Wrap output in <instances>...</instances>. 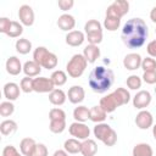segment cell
Masks as SVG:
<instances>
[{"instance_id":"cell-29","label":"cell","mask_w":156,"mask_h":156,"mask_svg":"<svg viewBox=\"0 0 156 156\" xmlns=\"http://www.w3.org/2000/svg\"><path fill=\"white\" fill-rule=\"evenodd\" d=\"M15 48H16V51L18 54L27 55L32 50V43L27 38H20V39H17V41L15 44Z\"/></svg>"},{"instance_id":"cell-13","label":"cell","mask_w":156,"mask_h":156,"mask_svg":"<svg viewBox=\"0 0 156 156\" xmlns=\"http://www.w3.org/2000/svg\"><path fill=\"white\" fill-rule=\"evenodd\" d=\"M67 98L72 104H80L85 98V90L80 85H72L67 91Z\"/></svg>"},{"instance_id":"cell-33","label":"cell","mask_w":156,"mask_h":156,"mask_svg":"<svg viewBox=\"0 0 156 156\" xmlns=\"http://www.w3.org/2000/svg\"><path fill=\"white\" fill-rule=\"evenodd\" d=\"M84 30H85V34L99 33V32H102V26L98 20H89L84 24Z\"/></svg>"},{"instance_id":"cell-5","label":"cell","mask_w":156,"mask_h":156,"mask_svg":"<svg viewBox=\"0 0 156 156\" xmlns=\"http://www.w3.org/2000/svg\"><path fill=\"white\" fill-rule=\"evenodd\" d=\"M129 11V2L126 0H115L106 10V16L122 18Z\"/></svg>"},{"instance_id":"cell-32","label":"cell","mask_w":156,"mask_h":156,"mask_svg":"<svg viewBox=\"0 0 156 156\" xmlns=\"http://www.w3.org/2000/svg\"><path fill=\"white\" fill-rule=\"evenodd\" d=\"M119 26H121V18H117L113 16H105V20H104L105 29L110 32H115L119 28Z\"/></svg>"},{"instance_id":"cell-50","label":"cell","mask_w":156,"mask_h":156,"mask_svg":"<svg viewBox=\"0 0 156 156\" xmlns=\"http://www.w3.org/2000/svg\"><path fill=\"white\" fill-rule=\"evenodd\" d=\"M52 156H68V152L66 150H56Z\"/></svg>"},{"instance_id":"cell-6","label":"cell","mask_w":156,"mask_h":156,"mask_svg":"<svg viewBox=\"0 0 156 156\" xmlns=\"http://www.w3.org/2000/svg\"><path fill=\"white\" fill-rule=\"evenodd\" d=\"M68 132L72 136H74L78 140H85L89 139L90 135V129L85 123L82 122H73L68 127Z\"/></svg>"},{"instance_id":"cell-26","label":"cell","mask_w":156,"mask_h":156,"mask_svg":"<svg viewBox=\"0 0 156 156\" xmlns=\"http://www.w3.org/2000/svg\"><path fill=\"white\" fill-rule=\"evenodd\" d=\"M17 123L13 121V119H4L1 123H0V133L4 135V136H9V135H12L16 130H17Z\"/></svg>"},{"instance_id":"cell-11","label":"cell","mask_w":156,"mask_h":156,"mask_svg":"<svg viewBox=\"0 0 156 156\" xmlns=\"http://www.w3.org/2000/svg\"><path fill=\"white\" fill-rule=\"evenodd\" d=\"M141 56L136 52H130V54H127L123 58V66L128 71H135L138 68L141 67Z\"/></svg>"},{"instance_id":"cell-31","label":"cell","mask_w":156,"mask_h":156,"mask_svg":"<svg viewBox=\"0 0 156 156\" xmlns=\"http://www.w3.org/2000/svg\"><path fill=\"white\" fill-rule=\"evenodd\" d=\"M50 78H51V80H52L55 87H62L67 82V73L65 71H62V69H56V71L52 72Z\"/></svg>"},{"instance_id":"cell-38","label":"cell","mask_w":156,"mask_h":156,"mask_svg":"<svg viewBox=\"0 0 156 156\" xmlns=\"http://www.w3.org/2000/svg\"><path fill=\"white\" fill-rule=\"evenodd\" d=\"M50 121H63L66 119V112L60 107H54L49 112Z\"/></svg>"},{"instance_id":"cell-10","label":"cell","mask_w":156,"mask_h":156,"mask_svg":"<svg viewBox=\"0 0 156 156\" xmlns=\"http://www.w3.org/2000/svg\"><path fill=\"white\" fill-rule=\"evenodd\" d=\"M151 99H152V96H151L150 91H147V90H139L134 95V98H133V106L135 108L144 110V108H146L150 105Z\"/></svg>"},{"instance_id":"cell-1","label":"cell","mask_w":156,"mask_h":156,"mask_svg":"<svg viewBox=\"0 0 156 156\" xmlns=\"http://www.w3.org/2000/svg\"><path fill=\"white\" fill-rule=\"evenodd\" d=\"M149 35L147 26L143 18L133 17L128 20L121 32V39L123 44L129 49L141 48Z\"/></svg>"},{"instance_id":"cell-24","label":"cell","mask_w":156,"mask_h":156,"mask_svg":"<svg viewBox=\"0 0 156 156\" xmlns=\"http://www.w3.org/2000/svg\"><path fill=\"white\" fill-rule=\"evenodd\" d=\"M132 155L133 156H154V150L149 144L139 143L133 147Z\"/></svg>"},{"instance_id":"cell-4","label":"cell","mask_w":156,"mask_h":156,"mask_svg":"<svg viewBox=\"0 0 156 156\" xmlns=\"http://www.w3.org/2000/svg\"><path fill=\"white\" fill-rule=\"evenodd\" d=\"M88 66V61L83 56V54H76L71 57V60L66 65V71L69 77L72 78H79L84 73L85 68Z\"/></svg>"},{"instance_id":"cell-14","label":"cell","mask_w":156,"mask_h":156,"mask_svg":"<svg viewBox=\"0 0 156 156\" xmlns=\"http://www.w3.org/2000/svg\"><path fill=\"white\" fill-rule=\"evenodd\" d=\"M5 67H6V72L11 76H18L23 71V66L17 56H10L6 60Z\"/></svg>"},{"instance_id":"cell-15","label":"cell","mask_w":156,"mask_h":156,"mask_svg":"<svg viewBox=\"0 0 156 156\" xmlns=\"http://www.w3.org/2000/svg\"><path fill=\"white\" fill-rule=\"evenodd\" d=\"M57 26L63 32H72V29L76 26V20L69 13H62L57 20Z\"/></svg>"},{"instance_id":"cell-17","label":"cell","mask_w":156,"mask_h":156,"mask_svg":"<svg viewBox=\"0 0 156 156\" xmlns=\"http://www.w3.org/2000/svg\"><path fill=\"white\" fill-rule=\"evenodd\" d=\"M99 105L101 106V108H102L106 113H111V112H113L117 107H119L118 104H117V101H116V98L113 96L112 93H111V94H107V95L104 96V98H101Z\"/></svg>"},{"instance_id":"cell-41","label":"cell","mask_w":156,"mask_h":156,"mask_svg":"<svg viewBox=\"0 0 156 156\" xmlns=\"http://www.w3.org/2000/svg\"><path fill=\"white\" fill-rule=\"evenodd\" d=\"M33 80L34 78H30V77H24L21 79V83H20V87H21V90L23 93H32L34 91L33 90Z\"/></svg>"},{"instance_id":"cell-19","label":"cell","mask_w":156,"mask_h":156,"mask_svg":"<svg viewBox=\"0 0 156 156\" xmlns=\"http://www.w3.org/2000/svg\"><path fill=\"white\" fill-rule=\"evenodd\" d=\"M41 72V66L39 63H37L34 60L30 61H26L23 65V73L26 74V77H37L39 76Z\"/></svg>"},{"instance_id":"cell-36","label":"cell","mask_w":156,"mask_h":156,"mask_svg":"<svg viewBox=\"0 0 156 156\" xmlns=\"http://www.w3.org/2000/svg\"><path fill=\"white\" fill-rule=\"evenodd\" d=\"M49 129L54 134H60L66 129V119L63 121H50Z\"/></svg>"},{"instance_id":"cell-28","label":"cell","mask_w":156,"mask_h":156,"mask_svg":"<svg viewBox=\"0 0 156 156\" xmlns=\"http://www.w3.org/2000/svg\"><path fill=\"white\" fill-rule=\"evenodd\" d=\"M89 112H90V108H88L87 106H78L73 110V118L76 119V122H82L84 123L85 121L89 119Z\"/></svg>"},{"instance_id":"cell-16","label":"cell","mask_w":156,"mask_h":156,"mask_svg":"<svg viewBox=\"0 0 156 156\" xmlns=\"http://www.w3.org/2000/svg\"><path fill=\"white\" fill-rule=\"evenodd\" d=\"M65 39H66V44L67 45L76 48V46H80L84 43L85 34L83 32H80V30H72V32L67 33Z\"/></svg>"},{"instance_id":"cell-25","label":"cell","mask_w":156,"mask_h":156,"mask_svg":"<svg viewBox=\"0 0 156 156\" xmlns=\"http://www.w3.org/2000/svg\"><path fill=\"white\" fill-rule=\"evenodd\" d=\"M112 94L116 98V101H117L118 106L127 105L130 101V94L126 88H117L115 91H112Z\"/></svg>"},{"instance_id":"cell-44","label":"cell","mask_w":156,"mask_h":156,"mask_svg":"<svg viewBox=\"0 0 156 156\" xmlns=\"http://www.w3.org/2000/svg\"><path fill=\"white\" fill-rule=\"evenodd\" d=\"M48 155H49L48 147L44 144H37V146L30 156H48Z\"/></svg>"},{"instance_id":"cell-2","label":"cell","mask_w":156,"mask_h":156,"mask_svg":"<svg viewBox=\"0 0 156 156\" xmlns=\"http://www.w3.org/2000/svg\"><path fill=\"white\" fill-rule=\"evenodd\" d=\"M113 82H115L113 71L104 66H98L93 68L88 78L89 87L94 93H98V94H102L107 91L112 87Z\"/></svg>"},{"instance_id":"cell-47","label":"cell","mask_w":156,"mask_h":156,"mask_svg":"<svg viewBox=\"0 0 156 156\" xmlns=\"http://www.w3.org/2000/svg\"><path fill=\"white\" fill-rule=\"evenodd\" d=\"M57 5H58V7H60L62 11H68V10H71V9L73 7L74 1H73V0H58Z\"/></svg>"},{"instance_id":"cell-43","label":"cell","mask_w":156,"mask_h":156,"mask_svg":"<svg viewBox=\"0 0 156 156\" xmlns=\"http://www.w3.org/2000/svg\"><path fill=\"white\" fill-rule=\"evenodd\" d=\"M2 156H22V154L13 145H6L2 149Z\"/></svg>"},{"instance_id":"cell-52","label":"cell","mask_w":156,"mask_h":156,"mask_svg":"<svg viewBox=\"0 0 156 156\" xmlns=\"http://www.w3.org/2000/svg\"><path fill=\"white\" fill-rule=\"evenodd\" d=\"M155 94H156V87H155Z\"/></svg>"},{"instance_id":"cell-53","label":"cell","mask_w":156,"mask_h":156,"mask_svg":"<svg viewBox=\"0 0 156 156\" xmlns=\"http://www.w3.org/2000/svg\"><path fill=\"white\" fill-rule=\"evenodd\" d=\"M155 33H156V29H155Z\"/></svg>"},{"instance_id":"cell-9","label":"cell","mask_w":156,"mask_h":156,"mask_svg":"<svg viewBox=\"0 0 156 156\" xmlns=\"http://www.w3.org/2000/svg\"><path fill=\"white\" fill-rule=\"evenodd\" d=\"M135 124L139 129H149L154 124V117L147 110H140L135 117Z\"/></svg>"},{"instance_id":"cell-39","label":"cell","mask_w":156,"mask_h":156,"mask_svg":"<svg viewBox=\"0 0 156 156\" xmlns=\"http://www.w3.org/2000/svg\"><path fill=\"white\" fill-rule=\"evenodd\" d=\"M141 68L144 69V72H154V71H156V60L150 57V56L143 58Z\"/></svg>"},{"instance_id":"cell-22","label":"cell","mask_w":156,"mask_h":156,"mask_svg":"<svg viewBox=\"0 0 156 156\" xmlns=\"http://www.w3.org/2000/svg\"><path fill=\"white\" fill-rule=\"evenodd\" d=\"M67 99V94L62 90V89H54L50 94H49V101L55 105V106H61L66 102Z\"/></svg>"},{"instance_id":"cell-21","label":"cell","mask_w":156,"mask_h":156,"mask_svg":"<svg viewBox=\"0 0 156 156\" xmlns=\"http://www.w3.org/2000/svg\"><path fill=\"white\" fill-rule=\"evenodd\" d=\"M106 116L107 113L101 108L100 105H95L90 108V112H89V119L94 123H102L105 119H106Z\"/></svg>"},{"instance_id":"cell-51","label":"cell","mask_w":156,"mask_h":156,"mask_svg":"<svg viewBox=\"0 0 156 156\" xmlns=\"http://www.w3.org/2000/svg\"><path fill=\"white\" fill-rule=\"evenodd\" d=\"M152 135H154V138H155V140H156V124L152 126Z\"/></svg>"},{"instance_id":"cell-12","label":"cell","mask_w":156,"mask_h":156,"mask_svg":"<svg viewBox=\"0 0 156 156\" xmlns=\"http://www.w3.org/2000/svg\"><path fill=\"white\" fill-rule=\"evenodd\" d=\"M4 96L7 99V101H15L20 98V94H21V87L13 82H9L4 85Z\"/></svg>"},{"instance_id":"cell-40","label":"cell","mask_w":156,"mask_h":156,"mask_svg":"<svg viewBox=\"0 0 156 156\" xmlns=\"http://www.w3.org/2000/svg\"><path fill=\"white\" fill-rule=\"evenodd\" d=\"M48 52H49V50H48L45 46H38V48L34 49V51H33V60H34L37 63L40 65Z\"/></svg>"},{"instance_id":"cell-34","label":"cell","mask_w":156,"mask_h":156,"mask_svg":"<svg viewBox=\"0 0 156 156\" xmlns=\"http://www.w3.org/2000/svg\"><path fill=\"white\" fill-rule=\"evenodd\" d=\"M22 33H23V24L21 22L12 21L11 26H10V29H9L6 35L10 37V38H18Z\"/></svg>"},{"instance_id":"cell-7","label":"cell","mask_w":156,"mask_h":156,"mask_svg":"<svg viewBox=\"0 0 156 156\" xmlns=\"http://www.w3.org/2000/svg\"><path fill=\"white\" fill-rule=\"evenodd\" d=\"M54 89H55V85H54L51 78H48V77H37L33 80V90L35 93H40V94L49 93L50 94Z\"/></svg>"},{"instance_id":"cell-30","label":"cell","mask_w":156,"mask_h":156,"mask_svg":"<svg viewBox=\"0 0 156 156\" xmlns=\"http://www.w3.org/2000/svg\"><path fill=\"white\" fill-rule=\"evenodd\" d=\"M57 62H58L57 56H56L54 52H50V51H49V52L45 55L44 60L41 61L40 66H41L43 68H46V69H54V68H56Z\"/></svg>"},{"instance_id":"cell-42","label":"cell","mask_w":156,"mask_h":156,"mask_svg":"<svg viewBox=\"0 0 156 156\" xmlns=\"http://www.w3.org/2000/svg\"><path fill=\"white\" fill-rule=\"evenodd\" d=\"M85 39H87L88 43L91 44V45H99V44L102 41V32L91 33V34H85Z\"/></svg>"},{"instance_id":"cell-37","label":"cell","mask_w":156,"mask_h":156,"mask_svg":"<svg viewBox=\"0 0 156 156\" xmlns=\"http://www.w3.org/2000/svg\"><path fill=\"white\" fill-rule=\"evenodd\" d=\"M141 83H143V79L136 74H132L127 78V87L132 90H138L139 88H141Z\"/></svg>"},{"instance_id":"cell-35","label":"cell","mask_w":156,"mask_h":156,"mask_svg":"<svg viewBox=\"0 0 156 156\" xmlns=\"http://www.w3.org/2000/svg\"><path fill=\"white\" fill-rule=\"evenodd\" d=\"M15 112V105L12 101H2L0 104V116L1 117H10Z\"/></svg>"},{"instance_id":"cell-27","label":"cell","mask_w":156,"mask_h":156,"mask_svg":"<svg viewBox=\"0 0 156 156\" xmlns=\"http://www.w3.org/2000/svg\"><path fill=\"white\" fill-rule=\"evenodd\" d=\"M80 149H82V141H79L76 138H69L63 144V150H66L71 155H76L80 152Z\"/></svg>"},{"instance_id":"cell-8","label":"cell","mask_w":156,"mask_h":156,"mask_svg":"<svg viewBox=\"0 0 156 156\" xmlns=\"http://www.w3.org/2000/svg\"><path fill=\"white\" fill-rule=\"evenodd\" d=\"M18 18H20V22H21L23 26H27V27L33 26L34 18H35L33 9H32L29 5H27V4L20 6V10H18Z\"/></svg>"},{"instance_id":"cell-18","label":"cell","mask_w":156,"mask_h":156,"mask_svg":"<svg viewBox=\"0 0 156 156\" xmlns=\"http://www.w3.org/2000/svg\"><path fill=\"white\" fill-rule=\"evenodd\" d=\"M83 56L88 61V63H94L100 57V49L98 45L88 44L83 50Z\"/></svg>"},{"instance_id":"cell-45","label":"cell","mask_w":156,"mask_h":156,"mask_svg":"<svg viewBox=\"0 0 156 156\" xmlns=\"http://www.w3.org/2000/svg\"><path fill=\"white\" fill-rule=\"evenodd\" d=\"M143 80L147 84H156V71L154 72H144Z\"/></svg>"},{"instance_id":"cell-49","label":"cell","mask_w":156,"mask_h":156,"mask_svg":"<svg viewBox=\"0 0 156 156\" xmlns=\"http://www.w3.org/2000/svg\"><path fill=\"white\" fill-rule=\"evenodd\" d=\"M150 20L154 22V23H156V5L152 7V10L150 11Z\"/></svg>"},{"instance_id":"cell-20","label":"cell","mask_w":156,"mask_h":156,"mask_svg":"<svg viewBox=\"0 0 156 156\" xmlns=\"http://www.w3.org/2000/svg\"><path fill=\"white\" fill-rule=\"evenodd\" d=\"M98 152V144L93 139H85L82 141L80 154L83 156H95Z\"/></svg>"},{"instance_id":"cell-48","label":"cell","mask_w":156,"mask_h":156,"mask_svg":"<svg viewBox=\"0 0 156 156\" xmlns=\"http://www.w3.org/2000/svg\"><path fill=\"white\" fill-rule=\"evenodd\" d=\"M146 51L150 55V57H156V39L151 40L147 45H146Z\"/></svg>"},{"instance_id":"cell-23","label":"cell","mask_w":156,"mask_h":156,"mask_svg":"<svg viewBox=\"0 0 156 156\" xmlns=\"http://www.w3.org/2000/svg\"><path fill=\"white\" fill-rule=\"evenodd\" d=\"M37 146V143L32 138H23L20 143V151L23 156H30Z\"/></svg>"},{"instance_id":"cell-46","label":"cell","mask_w":156,"mask_h":156,"mask_svg":"<svg viewBox=\"0 0 156 156\" xmlns=\"http://www.w3.org/2000/svg\"><path fill=\"white\" fill-rule=\"evenodd\" d=\"M11 22L12 21H10L7 17H1L0 18V32L4 34H7L10 26H11Z\"/></svg>"},{"instance_id":"cell-3","label":"cell","mask_w":156,"mask_h":156,"mask_svg":"<svg viewBox=\"0 0 156 156\" xmlns=\"http://www.w3.org/2000/svg\"><path fill=\"white\" fill-rule=\"evenodd\" d=\"M93 133L95 135V138L100 141H102L106 146H113L117 143V133L116 130L110 127L107 123H98L94 129Z\"/></svg>"}]
</instances>
